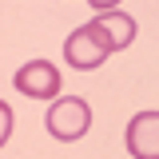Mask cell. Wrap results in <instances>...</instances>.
<instances>
[{"label": "cell", "instance_id": "5b68a950", "mask_svg": "<svg viewBox=\"0 0 159 159\" xmlns=\"http://www.w3.org/2000/svg\"><path fill=\"white\" fill-rule=\"evenodd\" d=\"M92 28L99 32V40L107 44V52H123V48H131L135 44V20L127 16V12H96V20H88Z\"/></svg>", "mask_w": 159, "mask_h": 159}, {"label": "cell", "instance_id": "7a4b0ae2", "mask_svg": "<svg viewBox=\"0 0 159 159\" xmlns=\"http://www.w3.org/2000/svg\"><path fill=\"white\" fill-rule=\"evenodd\" d=\"M107 44L99 40V32L92 24H80L72 36L64 40V60L76 68V72H96L99 64H107Z\"/></svg>", "mask_w": 159, "mask_h": 159}, {"label": "cell", "instance_id": "52a82bcc", "mask_svg": "<svg viewBox=\"0 0 159 159\" xmlns=\"http://www.w3.org/2000/svg\"><path fill=\"white\" fill-rule=\"evenodd\" d=\"M88 4H92L96 12H116L119 8V0H88Z\"/></svg>", "mask_w": 159, "mask_h": 159}, {"label": "cell", "instance_id": "277c9868", "mask_svg": "<svg viewBox=\"0 0 159 159\" xmlns=\"http://www.w3.org/2000/svg\"><path fill=\"white\" fill-rule=\"evenodd\" d=\"M123 143L131 159H159V111H135Z\"/></svg>", "mask_w": 159, "mask_h": 159}, {"label": "cell", "instance_id": "3957f363", "mask_svg": "<svg viewBox=\"0 0 159 159\" xmlns=\"http://www.w3.org/2000/svg\"><path fill=\"white\" fill-rule=\"evenodd\" d=\"M20 96L28 99H56L60 96V68L52 60H28V64H20L16 76H12Z\"/></svg>", "mask_w": 159, "mask_h": 159}, {"label": "cell", "instance_id": "8992f818", "mask_svg": "<svg viewBox=\"0 0 159 159\" xmlns=\"http://www.w3.org/2000/svg\"><path fill=\"white\" fill-rule=\"evenodd\" d=\"M12 127H16V123H12V107H8V103L0 99V147L8 143V135H12Z\"/></svg>", "mask_w": 159, "mask_h": 159}, {"label": "cell", "instance_id": "6da1fadb", "mask_svg": "<svg viewBox=\"0 0 159 159\" xmlns=\"http://www.w3.org/2000/svg\"><path fill=\"white\" fill-rule=\"evenodd\" d=\"M44 127H48V135L60 139V143L84 139L88 127H92V107H88V99L84 96H56L52 103H48Z\"/></svg>", "mask_w": 159, "mask_h": 159}]
</instances>
